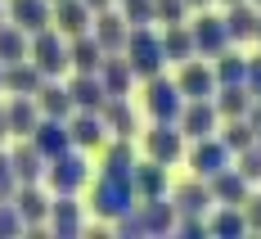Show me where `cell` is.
I'll return each instance as SVG.
<instances>
[{"label": "cell", "mask_w": 261, "mask_h": 239, "mask_svg": "<svg viewBox=\"0 0 261 239\" xmlns=\"http://www.w3.org/2000/svg\"><path fill=\"white\" fill-rule=\"evenodd\" d=\"M90 208L104 217V221L126 217L130 208H135V185H130V176H104V172H99V181L90 189Z\"/></svg>", "instance_id": "1"}, {"label": "cell", "mask_w": 261, "mask_h": 239, "mask_svg": "<svg viewBox=\"0 0 261 239\" xmlns=\"http://www.w3.org/2000/svg\"><path fill=\"white\" fill-rule=\"evenodd\" d=\"M126 63L135 68V77H144V81L162 73V63H167L162 36H153V27H149V23L130 27V36H126Z\"/></svg>", "instance_id": "2"}, {"label": "cell", "mask_w": 261, "mask_h": 239, "mask_svg": "<svg viewBox=\"0 0 261 239\" xmlns=\"http://www.w3.org/2000/svg\"><path fill=\"white\" fill-rule=\"evenodd\" d=\"M27 59L45 73V77H59L63 68H68V41H63V32L59 27H41V32H32V50H27Z\"/></svg>", "instance_id": "3"}, {"label": "cell", "mask_w": 261, "mask_h": 239, "mask_svg": "<svg viewBox=\"0 0 261 239\" xmlns=\"http://www.w3.org/2000/svg\"><path fill=\"white\" fill-rule=\"evenodd\" d=\"M86 176H90V167H86V158L77 154V145L63 149L59 158H50V167H45V181H50L54 194H77V189L86 185Z\"/></svg>", "instance_id": "4"}, {"label": "cell", "mask_w": 261, "mask_h": 239, "mask_svg": "<svg viewBox=\"0 0 261 239\" xmlns=\"http://www.w3.org/2000/svg\"><path fill=\"white\" fill-rule=\"evenodd\" d=\"M144 108L153 113V122H180V108H185V95L176 81H167L162 73L149 77V90H144Z\"/></svg>", "instance_id": "5"}, {"label": "cell", "mask_w": 261, "mask_h": 239, "mask_svg": "<svg viewBox=\"0 0 261 239\" xmlns=\"http://www.w3.org/2000/svg\"><path fill=\"white\" fill-rule=\"evenodd\" d=\"M230 149H225V140L221 135H203V140H194V154H189V167H194V176H203L212 181L216 172H225L230 167Z\"/></svg>", "instance_id": "6"}, {"label": "cell", "mask_w": 261, "mask_h": 239, "mask_svg": "<svg viewBox=\"0 0 261 239\" xmlns=\"http://www.w3.org/2000/svg\"><path fill=\"white\" fill-rule=\"evenodd\" d=\"M176 86H180L185 100H212L216 95V73H212V63H203V59H185L180 73H176Z\"/></svg>", "instance_id": "7"}, {"label": "cell", "mask_w": 261, "mask_h": 239, "mask_svg": "<svg viewBox=\"0 0 261 239\" xmlns=\"http://www.w3.org/2000/svg\"><path fill=\"white\" fill-rule=\"evenodd\" d=\"M144 149H149L153 162L171 167V162L180 158V149H185V131L176 127V122H153V131L144 135Z\"/></svg>", "instance_id": "8"}, {"label": "cell", "mask_w": 261, "mask_h": 239, "mask_svg": "<svg viewBox=\"0 0 261 239\" xmlns=\"http://www.w3.org/2000/svg\"><path fill=\"white\" fill-rule=\"evenodd\" d=\"M90 36L104 45V54H122L126 50V36H130V23L126 14H113V9H99L95 23H90Z\"/></svg>", "instance_id": "9"}, {"label": "cell", "mask_w": 261, "mask_h": 239, "mask_svg": "<svg viewBox=\"0 0 261 239\" xmlns=\"http://www.w3.org/2000/svg\"><path fill=\"white\" fill-rule=\"evenodd\" d=\"M189 32H194V50H198V54H207V59H216V54L230 45L225 18H216V14H198V18L189 23Z\"/></svg>", "instance_id": "10"}, {"label": "cell", "mask_w": 261, "mask_h": 239, "mask_svg": "<svg viewBox=\"0 0 261 239\" xmlns=\"http://www.w3.org/2000/svg\"><path fill=\"white\" fill-rule=\"evenodd\" d=\"M50 23L72 41V36H86V32H90L95 14H90V5H86V0H54V18H50Z\"/></svg>", "instance_id": "11"}, {"label": "cell", "mask_w": 261, "mask_h": 239, "mask_svg": "<svg viewBox=\"0 0 261 239\" xmlns=\"http://www.w3.org/2000/svg\"><path fill=\"white\" fill-rule=\"evenodd\" d=\"M27 140H32L45 158H59L63 149H72V131H68V122H63V117H41V122H36V131L27 135Z\"/></svg>", "instance_id": "12"}, {"label": "cell", "mask_w": 261, "mask_h": 239, "mask_svg": "<svg viewBox=\"0 0 261 239\" xmlns=\"http://www.w3.org/2000/svg\"><path fill=\"white\" fill-rule=\"evenodd\" d=\"M9 162H14V176H18V185H36L41 176H45V167H50V158L32 145V140H18L14 145V154H9Z\"/></svg>", "instance_id": "13"}, {"label": "cell", "mask_w": 261, "mask_h": 239, "mask_svg": "<svg viewBox=\"0 0 261 239\" xmlns=\"http://www.w3.org/2000/svg\"><path fill=\"white\" fill-rule=\"evenodd\" d=\"M216 100H189V104L180 108V131L189 135V140H203V135L216 131Z\"/></svg>", "instance_id": "14"}, {"label": "cell", "mask_w": 261, "mask_h": 239, "mask_svg": "<svg viewBox=\"0 0 261 239\" xmlns=\"http://www.w3.org/2000/svg\"><path fill=\"white\" fill-rule=\"evenodd\" d=\"M68 131H72V145L77 149H95V145H104V117L95 113V108H77L72 113V122H68Z\"/></svg>", "instance_id": "15"}, {"label": "cell", "mask_w": 261, "mask_h": 239, "mask_svg": "<svg viewBox=\"0 0 261 239\" xmlns=\"http://www.w3.org/2000/svg\"><path fill=\"white\" fill-rule=\"evenodd\" d=\"M207 185H212V199H216V203H239V208H243V203H248V185H252V181H248L239 167H225V172H216V176H212Z\"/></svg>", "instance_id": "16"}, {"label": "cell", "mask_w": 261, "mask_h": 239, "mask_svg": "<svg viewBox=\"0 0 261 239\" xmlns=\"http://www.w3.org/2000/svg\"><path fill=\"white\" fill-rule=\"evenodd\" d=\"M9 18L23 27L27 36L32 32H41V27H50V18H54V5L50 0H9Z\"/></svg>", "instance_id": "17"}, {"label": "cell", "mask_w": 261, "mask_h": 239, "mask_svg": "<svg viewBox=\"0 0 261 239\" xmlns=\"http://www.w3.org/2000/svg\"><path fill=\"white\" fill-rule=\"evenodd\" d=\"M50 230L54 235H81V203H77V194H54L50 199Z\"/></svg>", "instance_id": "18"}, {"label": "cell", "mask_w": 261, "mask_h": 239, "mask_svg": "<svg viewBox=\"0 0 261 239\" xmlns=\"http://www.w3.org/2000/svg\"><path fill=\"white\" fill-rule=\"evenodd\" d=\"M5 113H9V135H32L36 131V122H41V104H36V95H14L9 104H5Z\"/></svg>", "instance_id": "19"}, {"label": "cell", "mask_w": 261, "mask_h": 239, "mask_svg": "<svg viewBox=\"0 0 261 239\" xmlns=\"http://www.w3.org/2000/svg\"><path fill=\"white\" fill-rule=\"evenodd\" d=\"M130 185H135V199H162L167 194V167L162 162H135L130 172Z\"/></svg>", "instance_id": "20"}, {"label": "cell", "mask_w": 261, "mask_h": 239, "mask_svg": "<svg viewBox=\"0 0 261 239\" xmlns=\"http://www.w3.org/2000/svg\"><path fill=\"white\" fill-rule=\"evenodd\" d=\"M45 73L32 63V59H18V63H5V90L9 95H36L41 90Z\"/></svg>", "instance_id": "21"}, {"label": "cell", "mask_w": 261, "mask_h": 239, "mask_svg": "<svg viewBox=\"0 0 261 239\" xmlns=\"http://www.w3.org/2000/svg\"><path fill=\"white\" fill-rule=\"evenodd\" d=\"M36 104H41V117H72L77 104H72V90L68 86H54V81H41V90H36Z\"/></svg>", "instance_id": "22"}, {"label": "cell", "mask_w": 261, "mask_h": 239, "mask_svg": "<svg viewBox=\"0 0 261 239\" xmlns=\"http://www.w3.org/2000/svg\"><path fill=\"white\" fill-rule=\"evenodd\" d=\"M257 18H261V9L252 5V0H239V5H230L225 9V32H230V41H257Z\"/></svg>", "instance_id": "23"}, {"label": "cell", "mask_w": 261, "mask_h": 239, "mask_svg": "<svg viewBox=\"0 0 261 239\" xmlns=\"http://www.w3.org/2000/svg\"><path fill=\"white\" fill-rule=\"evenodd\" d=\"M14 208L23 212L27 230H36L41 221H50V199H45L36 185H18V189H14Z\"/></svg>", "instance_id": "24"}, {"label": "cell", "mask_w": 261, "mask_h": 239, "mask_svg": "<svg viewBox=\"0 0 261 239\" xmlns=\"http://www.w3.org/2000/svg\"><path fill=\"white\" fill-rule=\"evenodd\" d=\"M68 63L77 68V73H99V63H104V45L86 32V36H72V45H68Z\"/></svg>", "instance_id": "25"}, {"label": "cell", "mask_w": 261, "mask_h": 239, "mask_svg": "<svg viewBox=\"0 0 261 239\" xmlns=\"http://www.w3.org/2000/svg\"><path fill=\"white\" fill-rule=\"evenodd\" d=\"M162 54H167V63H185V59H194V32L185 23H167V32H162Z\"/></svg>", "instance_id": "26"}, {"label": "cell", "mask_w": 261, "mask_h": 239, "mask_svg": "<svg viewBox=\"0 0 261 239\" xmlns=\"http://www.w3.org/2000/svg\"><path fill=\"white\" fill-rule=\"evenodd\" d=\"M72 90V104L77 108H104V100H108V90H104V81H99V73H77V81L68 86Z\"/></svg>", "instance_id": "27"}, {"label": "cell", "mask_w": 261, "mask_h": 239, "mask_svg": "<svg viewBox=\"0 0 261 239\" xmlns=\"http://www.w3.org/2000/svg\"><path fill=\"white\" fill-rule=\"evenodd\" d=\"M207 203H216L212 199V185L198 176V181H185V185H176V212L180 217H194V212H203Z\"/></svg>", "instance_id": "28"}, {"label": "cell", "mask_w": 261, "mask_h": 239, "mask_svg": "<svg viewBox=\"0 0 261 239\" xmlns=\"http://www.w3.org/2000/svg\"><path fill=\"white\" fill-rule=\"evenodd\" d=\"M99 81H104L108 95H126L130 81H135V68H130L126 59H117V54H104V63H99Z\"/></svg>", "instance_id": "29"}, {"label": "cell", "mask_w": 261, "mask_h": 239, "mask_svg": "<svg viewBox=\"0 0 261 239\" xmlns=\"http://www.w3.org/2000/svg\"><path fill=\"white\" fill-rule=\"evenodd\" d=\"M99 117H104V127L108 131H117V135H135V113H130V104H126V95H108L104 100V108H99Z\"/></svg>", "instance_id": "30"}, {"label": "cell", "mask_w": 261, "mask_h": 239, "mask_svg": "<svg viewBox=\"0 0 261 239\" xmlns=\"http://www.w3.org/2000/svg\"><path fill=\"white\" fill-rule=\"evenodd\" d=\"M248 108H252V90L234 81V86H216V113L221 117H248Z\"/></svg>", "instance_id": "31"}, {"label": "cell", "mask_w": 261, "mask_h": 239, "mask_svg": "<svg viewBox=\"0 0 261 239\" xmlns=\"http://www.w3.org/2000/svg\"><path fill=\"white\" fill-rule=\"evenodd\" d=\"M27 50H32V41H27L23 27L0 23V63H18V59H27Z\"/></svg>", "instance_id": "32"}, {"label": "cell", "mask_w": 261, "mask_h": 239, "mask_svg": "<svg viewBox=\"0 0 261 239\" xmlns=\"http://www.w3.org/2000/svg\"><path fill=\"white\" fill-rule=\"evenodd\" d=\"M135 172V154H130V140L117 135V145L104 149V176H130Z\"/></svg>", "instance_id": "33"}, {"label": "cell", "mask_w": 261, "mask_h": 239, "mask_svg": "<svg viewBox=\"0 0 261 239\" xmlns=\"http://www.w3.org/2000/svg\"><path fill=\"white\" fill-rule=\"evenodd\" d=\"M212 73H216V86H234V81L248 77V59L234 54V50H221L216 63H212Z\"/></svg>", "instance_id": "34"}, {"label": "cell", "mask_w": 261, "mask_h": 239, "mask_svg": "<svg viewBox=\"0 0 261 239\" xmlns=\"http://www.w3.org/2000/svg\"><path fill=\"white\" fill-rule=\"evenodd\" d=\"M212 235H243L248 230V217H243V208L239 203H221V212L207 221Z\"/></svg>", "instance_id": "35"}, {"label": "cell", "mask_w": 261, "mask_h": 239, "mask_svg": "<svg viewBox=\"0 0 261 239\" xmlns=\"http://www.w3.org/2000/svg\"><path fill=\"white\" fill-rule=\"evenodd\" d=\"M221 140H225V149H230V154H243L248 145H257V131H252V122H248V117H230V127L221 131Z\"/></svg>", "instance_id": "36"}, {"label": "cell", "mask_w": 261, "mask_h": 239, "mask_svg": "<svg viewBox=\"0 0 261 239\" xmlns=\"http://www.w3.org/2000/svg\"><path fill=\"white\" fill-rule=\"evenodd\" d=\"M185 9H189V0H153V23H185Z\"/></svg>", "instance_id": "37"}, {"label": "cell", "mask_w": 261, "mask_h": 239, "mask_svg": "<svg viewBox=\"0 0 261 239\" xmlns=\"http://www.w3.org/2000/svg\"><path fill=\"white\" fill-rule=\"evenodd\" d=\"M23 230H27L23 212L14 208V199H5V203H0V235H23Z\"/></svg>", "instance_id": "38"}, {"label": "cell", "mask_w": 261, "mask_h": 239, "mask_svg": "<svg viewBox=\"0 0 261 239\" xmlns=\"http://www.w3.org/2000/svg\"><path fill=\"white\" fill-rule=\"evenodd\" d=\"M117 5H122V14H126V23H130V27L153 23V0H117Z\"/></svg>", "instance_id": "39"}, {"label": "cell", "mask_w": 261, "mask_h": 239, "mask_svg": "<svg viewBox=\"0 0 261 239\" xmlns=\"http://www.w3.org/2000/svg\"><path fill=\"white\" fill-rule=\"evenodd\" d=\"M239 172H243L248 181H261V145H248V149L239 154Z\"/></svg>", "instance_id": "40"}, {"label": "cell", "mask_w": 261, "mask_h": 239, "mask_svg": "<svg viewBox=\"0 0 261 239\" xmlns=\"http://www.w3.org/2000/svg\"><path fill=\"white\" fill-rule=\"evenodd\" d=\"M14 189H18L14 162H9V154H0V203H5V199H14Z\"/></svg>", "instance_id": "41"}, {"label": "cell", "mask_w": 261, "mask_h": 239, "mask_svg": "<svg viewBox=\"0 0 261 239\" xmlns=\"http://www.w3.org/2000/svg\"><path fill=\"white\" fill-rule=\"evenodd\" d=\"M243 86L252 90V100H261V54L248 59V77H243Z\"/></svg>", "instance_id": "42"}, {"label": "cell", "mask_w": 261, "mask_h": 239, "mask_svg": "<svg viewBox=\"0 0 261 239\" xmlns=\"http://www.w3.org/2000/svg\"><path fill=\"white\" fill-rule=\"evenodd\" d=\"M243 217H248V230H261V194H248Z\"/></svg>", "instance_id": "43"}, {"label": "cell", "mask_w": 261, "mask_h": 239, "mask_svg": "<svg viewBox=\"0 0 261 239\" xmlns=\"http://www.w3.org/2000/svg\"><path fill=\"white\" fill-rule=\"evenodd\" d=\"M248 122H252V131H257V145H261V100H252V108H248Z\"/></svg>", "instance_id": "44"}, {"label": "cell", "mask_w": 261, "mask_h": 239, "mask_svg": "<svg viewBox=\"0 0 261 239\" xmlns=\"http://www.w3.org/2000/svg\"><path fill=\"white\" fill-rule=\"evenodd\" d=\"M180 230H185V235H203L207 226H203V221H180Z\"/></svg>", "instance_id": "45"}, {"label": "cell", "mask_w": 261, "mask_h": 239, "mask_svg": "<svg viewBox=\"0 0 261 239\" xmlns=\"http://www.w3.org/2000/svg\"><path fill=\"white\" fill-rule=\"evenodd\" d=\"M9 135V113H5V104H0V140Z\"/></svg>", "instance_id": "46"}, {"label": "cell", "mask_w": 261, "mask_h": 239, "mask_svg": "<svg viewBox=\"0 0 261 239\" xmlns=\"http://www.w3.org/2000/svg\"><path fill=\"white\" fill-rule=\"evenodd\" d=\"M86 5H90V14H99V9H108L113 0H86Z\"/></svg>", "instance_id": "47"}, {"label": "cell", "mask_w": 261, "mask_h": 239, "mask_svg": "<svg viewBox=\"0 0 261 239\" xmlns=\"http://www.w3.org/2000/svg\"><path fill=\"white\" fill-rule=\"evenodd\" d=\"M189 5H194V9H203V5H212V0H189Z\"/></svg>", "instance_id": "48"}, {"label": "cell", "mask_w": 261, "mask_h": 239, "mask_svg": "<svg viewBox=\"0 0 261 239\" xmlns=\"http://www.w3.org/2000/svg\"><path fill=\"white\" fill-rule=\"evenodd\" d=\"M0 90H5V63H0Z\"/></svg>", "instance_id": "49"}, {"label": "cell", "mask_w": 261, "mask_h": 239, "mask_svg": "<svg viewBox=\"0 0 261 239\" xmlns=\"http://www.w3.org/2000/svg\"><path fill=\"white\" fill-rule=\"evenodd\" d=\"M257 41H261V18H257Z\"/></svg>", "instance_id": "50"}, {"label": "cell", "mask_w": 261, "mask_h": 239, "mask_svg": "<svg viewBox=\"0 0 261 239\" xmlns=\"http://www.w3.org/2000/svg\"><path fill=\"white\" fill-rule=\"evenodd\" d=\"M225 5H239V0H225Z\"/></svg>", "instance_id": "51"}, {"label": "cell", "mask_w": 261, "mask_h": 239, "mask_svg": "<svg viewBox=\"0 0 261 239\" xmlns=\"http://www.w3.org/2000/svg\"><path fill=\"white\" fill-rule=\"evenodd\" d=\"M252 5H257V9H261V0H252Z\"/></svg>", "instance_id": "52"}, {"label": "cell", "mask_w": 261, "mask_h": 239, "mask_svg": "<svg viewBox=\"0 0 261 239\" xmlns=\"http://www.w3.org/2000/svg\"><path fill=\"white\" fill-rule=\"evenodd\" d=\"M0 23H5V14H0Z\"/></svg>", "instance_id": "53"}, {"label": "cell", "mask_w": 261, "mask_h": 239, "mask_svg": "<svg viewBox=\"0 0 261 239\" xmlns=\"http://www.w3.org/2000/svg\"><path fill=\"white\" fill-rule=\"evenodd\" d=\"M50 5H54V0H50Z\"/></svg>", "instance_id": "54"}]
</instances>
